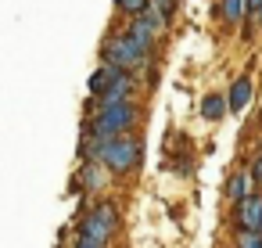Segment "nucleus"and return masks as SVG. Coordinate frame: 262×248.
Here are the masks:
<instances>
[{"label":"nucleus","instance_id":"nucleus-7","mask_svg":"<svg viewBox=\"0 0 262 248\" xmlns=\"http://www.w3.org/2000/svg\"><path fill=\"white\" fill-rule=\"evenodd\" d=\"M104 180H108V169L101 166V162H83V169H79V176L72 180V191H101L104 187Z\"/></svg>","mask_w":262,"mask_h":248},{"label":"nucleus","instance_id":"nucleus-17","mask_svg":"<svg viewBox=\"0 0 262 248\" xmlns=\"http://www.w3.org/2000/svg\"><path fill=\"white\" fill-rule=\"evenodd\" d=\"M76 248H97V244H90V241H76Z\"/></svg>","mask_w":262,"mask_h":248},{"label":"nucleus","instance_id":"nucleus-14","mask_svg":"<svg viewBox=\"0 0 262 248\" xmlns=\"http://www.w3.org/2000/svg\"><path fill=\"white\" fill-rule=\"evenodd\" d=\"M151 8H155V11H162V15L172 22V15H176V0H151Z\"/></svg>","mask_w":262,"mask_h":248},{"label":"nucleus","instance_id":"nucleus-1","mask_svg":"<svg viewBox=\"0 0 262 248\" xmlns=\"http://www.w3.org/2000/svg\"><path fill=\"white\" fill-rule=\"evenodd\" d=\"M137 122H140V108L133 101H126V105H97L94 115L83 122V133H90L94 140H115V137H129Z\"/></svg>","mask_w":262,"mask_h":248},{"label":"nucleus","instance_id":"nucleus-16","mask_svg":"<svg viewBox=\"0 0 262 248\" xmlns=\"http://www.w3.org/2000/svg\"><path fill=\"white\" fill-rule=\"evenodd\" d=\"M262 15V0H248V18H258Z\"/></svg>","mask_w":262,"mask_h":248},{"label":"nucleus","instance_id":"nucleus-9","mask_svg":"<svg viewBox=\"0 0 262 248\" xmlns=\"http://www.w3.org/2000/svg\"><path fill=\"white\" fill-rule=\"evenodd\" d=\"M219 18H223L230 29L244 26V22H248V0H219Z\"/></svg>","mask_w":262,"mask_h":248},{"label":"nucleus","instance_id":"nucleus-8","mask_svg":"<svg viewBox=\"0 0 262 248\" xmlns=\"http://www.w3.org/2000/svg\"><path fill=\"white\" fill-rule=\"evenodd\" d=\"M251 94H255V83H251V76H237V79L230 83V94H226V101H230V112H244V108L251 105Z\"/></svg>","mask_w":262,"mask_h":248},{"label":"nucleus","instance_id":"nucleus-13","mask_svg":"<svg viewBox=\"0 0 262 248\" xmlns=\"http://www.w3.org/2000/svg\"><path fill=\"white\" fill-rule=\"evenodd\" d=\"M233 248H262V234L258 230H237Z\"/></svg>","mask_w":262,"mask_h":248},{"label":"nucleus","instance_id":"nucleus-12","mask_svg":"<svg viewBox=\"0 0 262 248\" xmlns=\"http://www.w3.org/2000/svg\"><path fill=\"white\" fill-rule=\"evenodd\" d=\"M147 8H151V0H115V11L126 15V18H137V15H144Z\"/></svg>","mask_w":262,"mask_h":248},{"label":"nucleus","instance_id":"nucleus-4","mask_svg":"<svg viewBox=\"0 0 262 248\" xmlns=\"http://www.w3.org/2000/svg\"><path fill=\"white\" fill-rule=\"evenodd\" d=\"M101 65H108V69H122V72H137V69H147L151 61L129 44L126 33H112V36L101 44Z\"/></svg>","mask_w":262,"mask_h":248},{"label":"nucleus","instance_id":"nucleus-10","mask_svg":"<svg viewBox=\"0 0 262 248\" xmlns=\"http://www.w3.org/2000/svg\"><path fill=\"white\" fill-rule=\"evenodd\" d=\"M251 187H255V180H251L248 169H244V173H233V176L226 180V198H230L233 205H241L244 198H251Z\"/></svg>","mask_w":262,"mask_h":248},{"label":"nucleus","instance_id":"nucleus-6","mask_svg":"<svg viewBox=\"0 0 262 248\" xmlns=\"http://www.w3.org/2000/svg\"><path fill=\"white\" fill-rule=\"evenodd\" d=\"M233 226L237 230H258L262 234V194H251L241 205H233Z\"/></svg>","mask_w":262,"mask_h":248},{"label":"nucleus","instance_id":"nucleus-18","mask_svg":"<svg viewBox=\"0 0 262 248\" xmlns=\"http://www.w3.org/2000/svg\"><path fill=\"white\" fill-rule=\"evenodd\" d=\"M258 22H262V15H258Z\"/></svg>","mask_w":262,"mask_h":248},{"label":"nucleus","instance_id":"nucleus-11","mask_svg":"<svg viewBox=\"0 0 262 248\" xmlns=\"http://www.w3.org/2000/svg\"><path fill=\"white\" fill-rule=\"evenodd\" d=\"M226 112H230V101H226L223 94H208V97H201V119L219 122Z\"/></svg>","mask_w":262,"mask_h":248},{"label":"nucleus","instance_id":"nucleus-5","mask_svg":"<svg viewBox=\"0 0 262 248\" xmlns=\"http://www.w3.org/2000/svg\"><path fill=\"white\" fill-rule=\"evenodd\" d=\"M122 33H126V36H129V44H133V47L151 61V54H155V47H158V36H162V33L155 29V22H151L147 15H137V18H129V26H126Z\"/></svg>","mask_w":262,"mask_h":248},{"label":"nucleus","instance_id":"nucleus-2","mask_svg":"<svg viewBox=\"0 0 262 248\" xmlns=\"http://www.w3.org/2000/svg\"><path fill=\"white\" fill-rule=\"evenodd\" d=\"M144 158V140L140 137H115V140H94V162H101L108 173L126 176L140 166Z\"/></svg>","mask_w":262,"mask_h":248},{"label":"nucleus","instance_id":"nucleus-15","mask_svg":"<svg viewBox=\"0 0 262 248\" xmlns=\"http://www.w3.org/2000/svg\"><path fill=\"white\" fill-rule=\"evenodd\" d=\"M248 173H251L255 183H262V151H255V158L248 162Z\"/></svg>","mask_w":262,"mask_h":248},{"label":"nucleus","instance_id":"nucleus-3","mask_svg":"<svg viewBox=\"0 0 262 248\" xmlns=\"http://www.w3.org/2000/svg\"><path fill=\"white\" fill-rule=\"evenodd\" d=\"M115 230H119V205L115 201H97L86 212V219L79 223V241H90L97 248H108L112 237H115Z\"/></svg>","mask_w":262,"mask_h":248}]
</instances>
